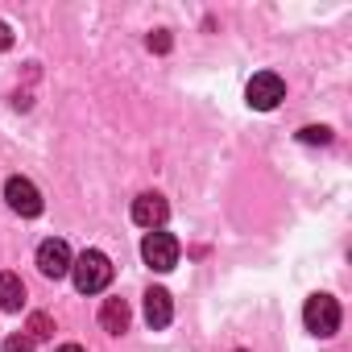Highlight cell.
I'll return each instance as SVG.
<instances>
[{"label": "cell", "instance_id": "cell-1", "mask_svg": "<svg viewBox=\"0 0 352 352\" xmlns=\"http://www.w3.org/2000/svg\"><path fill=\"white\" fill-rule=\"evenodd\" d=\"M71 278H75V290H79V294H100V290L112 282V261H108L100 249H83V253L71 261Z\"/></svg>", "mask_w": 352, "mask_h": 352}, {"label": "cell", "instance_id": "cell-2", "mask_svg": "<svg viewBox=\"0 0 352 352\" xmlns=\"http://www.w3.org/2000/svg\"><path fill=\"white\" fill-rule=\"evenodd\" d=\"M302 323H307V331H315L323 340L336 336L340 331V302L331 294H311L307 307H302Z\"/></svg>", "mask_w": 352, "mask_h": 352}, {"label": "cell", "instance_id": "cell-3", "mask_svg": "<svg viewBox=\"0 0 352 352\" xmlns=\"http://www.w3.org/2000/svg\"><path fill=\"white\" fill-rule=\"evenodd\" d=\"M245 100H249V108H257V112H274V108L286 100V83H282V75H274V71H257V75L249 79V87H245Z\"/></svg>", "mask_w": 352, "mask_h": 352}, {"label": "cell", "instance_id": "cell-4", "mask_svg": "<svg viewBox=\"0 0 352 352\" xmlns=\"http://www.w3.org/2000/svg\"><path fill=\"white\" fill-rule=\"evenodd\" d=\"M141 257H145L149 270L166 274V270L179 265V241H174L170 232H145V241H141Z\"/></svg>", "mask_w": 352, "mask_h": 352}, {"label": "cell", "instance_id": "cell-5", "mask_svg": "<svg viewBox=\"0 0 352 352\" xmlns=\"http://www.w3.org/2000/svg\"><path fill=\"white\" fill-rule=\"evenodd\" d=\"M5 199H9V208H13L17 216H25V220L42 216V191H38L30 179H21V174L5 183Z\"/></svg>", "mask_w": 352, "mask_h": 352}, {"label": "cell", "instance_id": "cell-6", "mask_svg": "<svg viewBox=\"0 0 352 352\" xmlns=\"http://www.w3.org/2000/svg\"><path fill=\"white\" fill-rule=\"evenodd\" d=\"M71 261H75V257H71V245H67V241L50 236V241L38 245V270H42L46 278H54V282L67 278V274H71Z\"/></svg>", "mask_w": 352, "mask_h": 352}, {"label": "cell", "instance_id": "cell-7", "mask_svg": "<svg viewBox=\"0 0 352 352\" xmlns=\"http://www.w3.org/2000/svg\"><path fill=\"white\" fill-rule=\"evenodd\" d=\"M133 220H137L141 228H149V232H162V224L170 220V204H166L157 191L137 195V199H133Z\"/></svg>", "mask_w": 352, "mask_h": 352}, {"label": "cell", "instance_id": "cell-8", "mask_svg": "<svg viewBox=\"0 0 352 352\" xmlns=\"http://www.w3.org/2000/svg\"><path fill=\"white\" fill-rule=\"evenodd\" d=\"M170 319H174L170 290H162V286H149V290H145V323H149L153 331H162V327H170Z\"/></svg>", "mask_w": 352, "mask_h": 352}, {"label": "cell", "instance_id": "cell-9", "mask_svg": "<svg viewBox=\"0 0 352 352\" xmlns=\"http://www.w3.org/2000/svg\"><path fill=\"white\" fill-rule=\"evenodd\" d=\"M129 319H133V311H129L124 298H104V307H100V323H104V331L124 336V331H129Z\"/></svg>", "mask_w": 352, "mask_h": 352}, {"label": "cell", "instance_id": "cell-10", "mask_svg": "<svg viewBox=\"0 0 352 352\" xmlns=\"http://www.w3.org/2000/svg\"><path fill=\"white\" fill-rule=\"evenodd\" d=\"M25 307V282L17 274H0V311H21Z\"/></svg>", "mask_w": 352, "mask_h": 352}, {"label": "cell", "instance_id": "cell-11", "mask_svg": "<svg viewBox=\"0 0 352 352\" xmlns=\"http://www.w3.org/2000/svg\"><path fill=\"white\" fill-rule=\"evenodd\" d=\"M25 336H30V340H50V336H54V319H50L46 311H34L30 323H25Z\"/></svg>", "mask_w": 352, "mask_h": 352}, {"label": "cell", "instance_id": "cell-12", "mask_svg": "<svg viewBox=\"0 0 352 352\" xmlns=\"http://www.w3.org/2000/svg\"><path fill=\"white\" fill-rule=\"evenodd\" d=\"M298 141L302 145H327L331 141V129L327 124H307V129H298Z\"/></svg>", "mask_w": 352, "mask_h": 352}, {"label": "cell", "instance_id": "cell-13", "mask_svg": "<svg viewBox=\"0 0 352 352\" xmlns=\"http://www.w3.org/2000/svg\"><path fill=\"white\" fill-rule=\"evenodd\" d=\"M145 46H149L153 54H166V50H170V34H166V30H153V34L145 38Z\"/></svg>", "mask_w": 352, "mask_h": 352}, {"label": "cell", "instance_id": "cell-14", "mask_svg": "<svg viewBox=\"0 0 352 352\" xmlns=\"http://www.w3.org/2000/svg\"><path fill=\"white\" fill-rule=\"evenodd\" d=\"M5 352H34V340H30L25 331H17V336L5 340Z\"/></svg>", "mask_w": 352, "mask_h": 352}, {"label": "cell", "instance_id": "cell-15", "mask_svg": "<svg viewBox=\"0 0 352 352\" xmlns=\"http://www.w3.org/2000/svg\"><path fill=\"white\" fill-rule=\"evenodd\" d=\"M9 46H13V30L0 21V50H9Z\"/></svg>", "mask_w": 352, "mask_h": 352}, {"label": "cell", "instance_id": "cell-16", "mask_svg": "<svg viewBox=\"0 0 352 352\" xmlns=\"http://www.w3.org/2000/svg\"><path fill=\"white\" fill-rule=\"evenodd\" d=\"M58 352H87V348H83V344H63Z\"/></svg>", "mask_w": 352, "mask_h": 352}]
</instances>
